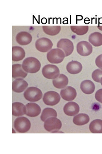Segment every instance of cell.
Returning a JSON list of instances; mask_svg holds the SVG:
<instances>
[{
  "label": "cell",
  "instance_id": "obj_23",
  "mask_svg": "<svg viewBox=\"0 0 102 154\" xmlns=\"http://www.w3.org/2000/svg\"><path fill=\"white\" fill-rule=\"evenodd\" d=\"M90 118L89 116L85 114H80L73 118L74 123L77 125H83L89 122Z\"/></svg>",
  "mask_w": 102,
  "mask_h": 154
},
{
  "label": "cell",
  "instance_id": "obj_24",
  "mask_svg": "<svg viewBox=\"0 0 102 154\" xmlns=\"http://www.w3.org/2000/svg\"><path fill=\"white\" fill-rule=\"evenodd\" d=\"M89 129L92 133H102V120L97 119L93 121L89 125Z\"/></svg>",
  "mask_w": 102,
  "mask_h": 154
},
{
  "label": "cell",
  "instance_id": "obj_27",
  "mask_svg": "<svg viewBox=\"0 0 102 154\" xmlns=\"http://www.w3.org/2000/svg\"><path fill=\"white\" fill-rule=\"evenodd\" d=\"M71 31L78 35H83L87 33L89 31V27L88 26H71Z\"/></svg>",
  "mask_w": 102,
  "mask_h": 154
},
{
  "label": "cell",
  "instance_id": "obj_30",
  "mask_svg": "<svg viewBox=\"0 0 102 154\" xmlns=\"http://www.w3.org/2000/svg\"><path fill=\"white\" fill-rule=\"evenodd\" d=\"M95 98L97 100L102 104V89H100L96 92Z\"/></svg>",
  "mask_w": 102,
  "mask_h": 154
},
{
  "label": "cell",
  "instance_id": "obj_28",
  "mask_svg": "<svg viewBox=\"0 0 102 154\" xmlns=\"http://www.w3.org/2000/svg\"><path fill=\"white\" fill-rule=\"evenodd\" d=\"M92 77L95 82L100 83L102 77V69H97L95 70L92 74Z\"/></svg>",
  "mask_w": 102,
  "mask_h": 154
},
{
  "label": "cell",
  "instance_id": "obj_25",
  "mask_svg": "<svg viewBox=\"0 0 102 154\" xmlns=\"http://www.w3.org/2000/svg\"><path fill=\"white\" fill-rule=\"evenodd\" d=\"M42 29L46 34L51 36H54L59 33L61 30V27L60 26H42Z\"/></svg>",
  "mask_w": 102,
  "mask_h": 154
},
{
  "label": "cell",
  "instance_id": "obj_4",
  "mask_svg": "<svg viewBox=\"0 0 102 154\" xmlns=\"http://www.w3.org/2000/svg\"><path fill=\"white\" fill-rule=\"evenodd\" d=\"M42 93L38 88L30 87L24 93L25 98L28 101L35 102L39 100L42 97Z\"/></svg>",
  "mask_w": 102,
  "mask_h": 154
},
{
  "label": "cell",
  "instance_id": "obj_5",
  "mask_svg": "<svg viewBox=\"0 0 102 154\" xmlns=\"http://www.w3.org/2000/svg\"><path fill=\"white\" fill-rule=\"evenodd\" d=\"M42 72L44 76L49 79H54L60 75L59 68L55 65L48 64L42 69Z\"/></svg>",
  "mask_w": 102,
  "mask_h": 154
},
{
  "label": "cell",
  "instance_id": "obj_16",
  "mask_svg": "<svg viewBox=\"0 0 102 154\" xmlns=\"http://www.w3.org/2000/svg\"><path fill=\"white\" fill-rule=\"evenodd\" d=\"M25 106L21 103L16 102L12 104V115L15 116H20L26 114Z\"/></svg>",
  "mask_w": 102,
  "mask_h": 154
},
{
  "label": "cell",
  "instance_id": "obj_21",
  "mask_svg": "<svg viewBox=\"0 0 102 154\" xmlns=\"http://www.w3.org/2000/svg\"><path fill=\"white\" fill-rule=\"evenodd\" d=\"M22 65L20 64H14L12 65V77L13 78H25L27 75L22 69Z\"/></svg>",
  "mask_w": 102,
  "mask_h": 154
},
{
  "label": "cell",
  "instance_id": "obj_12",
  "mask_svg": "<svg viewBox=\"0 0 102 154\" xmlns=\"http://www.w3.org/2000/svg\"><path fill=\"white\" fill-rule=\"evenodd\" d=\"M80 110V106L76 103L71 102L65 105L63 110L65 114L69 116H74L77 114Z\"/></svg>",
  "mask_w": 102,
  "mask_h": 154
},
{
  "label": "cell",
  "instance_id": "obj_32",
  "mask_svg": "<svg viewBox=\"0 0 102 154\" xmlns=\"http://www.w3.org/2000/svg\"><path fill=\"white\" fill-rule=\"evenodd\" d=\"M101 85L102 86V78H101Z\"/></svg>",
  "mask_w": 102,
  "mask_h": 154
},
{
  "label": "cell",
  "instance_id": "obj_13",
  "mask_svg": "<svg viewBox=\"0 0 102 154\" xmlns=\"http://www.w3.org/2000/svg\"><path fill=\"white\" fill-rule=\"evenodd\" d=\"M31 35L26 32L22 31L16 35V40L17 43L22 45H25L30 44L32 40Z\"/></svg>",
  "mask_w": 102,
  "mask_h": 154
},
{
  "label": "cell",
  "instance_id": "obj_6",
  "mask_svg": "<svg viewBox=\"0 0 102 154\" xmlns=\"http://www.w3.org/2000/svg\"><path fill=\"white\" fill-rule=\"evenodd\" d=\"M62 127L61 121L55 117L48 118L45 121L44 124L45 129L49 132L59 130Z\"/></svg>",
  "mask_w": 102,
  "mask_h": 154
},
{
  "label": "cell",
  "instance_id": "obj_15",
  "mask_svg": "<svg viewBox=\"0 0 102 154\" xmlns=\"http://www.w3.org/2000/svg\"><path fill=\"white\" fill-rule=\"evenodd\" d=\"M28 85V84L23 79H17L13 82L12 90L15 92L21 93L25 91Z\"/></svg>",
  "mask_w": 102,
  "mask_h": 154
},
{
  "label": "cell",
  "instance_id": "obj_29",
  "mask_svg": "<svg viewBox=\"0 0 102 154\" xmlns=\"http://www.w3.org/2000/svg\"><path fill=\"white\" fill-rule=\"evenodd\" d=\"M95 64L97 67L102 69V54L97 57L95 60Z\"/></svg>",
  "mask_w": 102,
  "mask_h": 154
},
{
  "label": "cell",
  "instance_id": "obj_31",
  "mask_svg": "<svg viewBox=\"0 0 102 154\" xmlns=\"http://www.w3.org/2000/svg\"><path fill=\"white\" fill-rule=\"evenodd\" d=\"M97 27L100 30L102 31V26H97Z\"/></svg>",
  "mask_w": 102,
  "mask_h": 154
},
{
  "label": "cell",
  "instance_id": "obj_26",
  "mask_svg": "<svg viewBox=\"0 0 102 154\" xmlns=\"http://www.w3.org/2000/svg\"><path fill=\"white\" fill-rule=\"evenodd\" d=\"M57 112L54 109L51 108H46L44 109L42 113L40 118L43 122L48 118L51 117H57Z\"/></svg>",
  "mask_w": 102,
  "mask_h": 154
},
{
  "label": "cell",
  "instance_id": "obj_19",
  "mask_svg": "<svg viewBox=\"0 0 102 154\" xmlns=\"http://www.w3.org/2000/svg\"><path fill=\"white\" fill-rule=\"evenodd\" d=\"M68 77L65 75L60 74L57 78L53 81L54 86L59 89L66 87L68 85Z\"/></svg>",
  "mask_w": 102,
  "mask_h": 154
},
{
  "label": "cell",
  "instance_id": "obj_22",
  "mask_svg": "<svg viewBox=\"0 0 102 154\" xmlns=\"http://www.w3.org/2000/svg\"><path fill=\"white\" fill-rule=\"evenodd\" d=\"M89 41L94 46L102 45V34L99 32H93L89 36Z\"/></svg>",
  "mask_w": 102,
  "mask_h": 154
},
{
  "label": "cell",
  "instance_id": "obj_8",
  "mask_svg": "<svg viewBox=\"0 0 102 154\" xmlns=\"http://www.w3.org/2000/svg\"><path fill=\"white\" fill-rule=\"evenodd\" d=\"M43 100L45 104L54 106L59 103L61 100V97L57 92L49 91L45 93Z\"/></svg>",
  "mask_w": 102,
  "mask_h": 154
},
{
  "label": "cell",
  "instance_id": "obj_11",
  "mask_svg": "<svg viewBox=\"0 0 102 154\" xmlns=\"http://www.w3.org/2000/svg\"><path fill=\"white\" fill-rule=\"evenodd\" d=\"M60 94L63 100L71 101L75 99L77 93L75 88L71 86H68L61 90Z\"/></svg>",
  "mask_w": 102,
  "mask_h": 154
},
{
  "label": "cell",
  "instance_id": "obj_1",
  "mask_svg": "<svg viewBox=\"0 0 102 154\" xmlns=\"http://www.w3.org/2000/svg\"><path fill=\"white\" fill-rule=\"evenodd\" d=\"M39 60L33 57L26 58L23 61L22 67L23 69L27 73H34L39 71L41 68Z\"/></svg>",
  "mask_w": 102,
  "mask_h": 154
},
{
  "label": "cell",
  "instance_id": "obj_17",
  "mask_svg": "<svg viewBox=\"0 0 102 154\" xmlns=\"http://www.w3.org/2000/svg\"><path fill=\"white\" fill-rule=\"evenodd\" d=\"M82 64L79 62L75 60H73L69 62L66 66L68 72L72 74H76L80 73L82 71Z\"/></svg>",
  "mask_w": 102,
  "mask_h": 154
},
{
  "label": "cell",
  "instance_id": "obj_2",
  "mask_svg": "<svg viewBox=\"0 0 102 154\" xmlns=\"http://www.w3.org/2000/svg\"><path fill=\"white\" fill-rule=\"evenodd\" d=\"M66 55L62 50L53 49L50 50L47 54V58L51 63L58 64L62 63L66 57Z\"/></svg>",
  "mask_w": 102,
  "mask_h": 154
},
{
  "label": "cell",
  "instance_id": "obj_18",
  "mask_svg": "<svg viewBox=\"0 0 102 154\" xmlns=\"http://www.w3.org/2000/svg\"><path fill=\"white\" fill-rule=\"evenodd\" d=\"M25 53L24 49L18 46H14L12 48V60L13 61H20L24 59Z\"/></svg>",
  "mask_w": 102,
  "mask_h": 154
},
{
  "label": "cell",
  "instance_id": "obj_20",
  "mask_svg": "<svg viewBox=\"0 0 102 154\" xmlns=\"http://www.w3.org/2000/svg\"><path fill=\"white\" fill-rule=\"evenodd\" d=\"M80 88L83 93L86 94H91L94 93L95 89L94 83L89 80H86L82 82Z\"/></svg>",
  "mask_w": 102,
  "mask_h": 154
},
{
  "label": "cell",
  "instance_id": "obj_3",
  "mask_svg": "<svg viewBox=\"0 0 102 154\" xmlns=\"http://www.w3.org/2000/svg\"><path fill=\"white\" fill-rule=\"evenodd\" d=\"M31 127V123L30 121L25 117L16 118L14 123V127L19 133H26L29 131Z\"/></svg>",
  "mask_w": 102,
  "mask_h": 154
},
{
  "label": "cell",
  "instance_id": "obj_7",
  "mask_svg": "<svg viewBox=\"0 0 102 154\" xmlns=\"http://www.w3.org/2000/svg\"><path fill=\"white\" fill-rule=\"evenodd\" d=\"M53 44L51 41L46 37H42L37 40L35 43L36 49L42 53L47 52L51 49Z\"/></svg>",
  "mask_w": 102,
  "mask_h": 154
},
{
  "label": "cell",
  "instance_id": "obj_10",
  "mask_svg": "<svg viewBox=\"0 0 102 154\" xmlns=\"http://www.w3.org/2000/svg\"><path fill=\"white\" fill-rule=\"evenodd\" d=\"M77 50L78 54L80 55L83 57H87L92 53V47L88 42L82 41L77 44Z\"/></svg>",
  "mask_w": 102,
  "mask_h": 154
},
{
  "label": "cell",
  "instance_id": "obj_9",
  "mask_svg": "<svg viewBox=\"0 0 102 154\" xmlns=\"http://www.w3.org/2000/svg\"><path fill=\"white\" fill-rule=\"evenodd\" d=\"M57 48L62 49L66 55V57L70 55L73 53L74 46L72 42L68 39H62L58 42Z\"/></svg>",
  "mask_w": 102,
  "mask_h": 154
},
{
  "label": "cell",
  "instance_id": "obj_14",
  "mask_svg": "<svg viewBox=\"0 0 102 154\" xmlns=\"http://www.w3.org/2000/svg\"><path fill=\"white\" fill-rule=\"evenodd\" d=\"M26 115L31 117H35L41 113V109L38 104L35 103H29L26 105Z\"/></svg>",
  "mask_w": 102,
  "mask_h": 154
}]
</instances>
